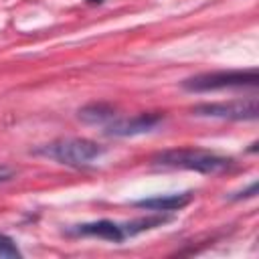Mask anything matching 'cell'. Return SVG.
I'll list each match as a JSON object with an SVG mask.
<instances>
[{"label": "cell", "mask_w": 259, "mask_h": 259, "mask_svg": "<svg viewBox=\"0 0 259 259\" xmlns=\"http://www.w3.org/2000/svg\"><path fill=\"white\" fill-rule=\"evenodd\" d=\"M259 75L255 69L251 71H212V73H200L194 77H188L182 81V87L186 91H217L227 87H247L257 85Z\"/></svg>", "instance_id": "obj_3"}, {"label": "cell", "mask_w": 259, "mask_h": 259, "mask_svg": "<svg viewBox=\"0 0 259 259\" xmlns=\"http://www.w3.org/2000/svg\"><path fill=\"white\" fill-rule=\"evenodd\" d=\"M32 154L45 156V158L55 160L65 166L81 168V166H87L93 160H97L103 154V148L97 142L85 140V138H61V140H55V142L34 148Z\"/></svg>", "instance_id": "obj_2"}, {"label": "cell", "mask_w": 259, "mask_h": 259, "mask_svg": "<svg viewBox=\"0 0 259 259\" xmlns=\"http://www.w3.org/2000/svg\"><path fill=\"white\" fill-rule=\"evenodd\" d=\"M152 162L164 168H182V170H194L202 174H219L227 170L233 160L200 148H176V150H164L156 154Z\"/></svg>", "instance_id": "obj_1"}, {"label": "cell", "mask_w": 259, "mask_h": 259, "mask_svg": "<svg viewBox=\"0 0 259 259\" xmlns=\"http://www.w3.org/2000/svg\"><path fill=\"white\" fill-rule=\"evenodd\" d=\"M113 117H115L113 107L105 103H91L79 109V119L85 123H107Z\"/></svg>", "instance_id": "obj_8"}, {"label": "cell", "mask_w": 259, "mask_h": 259, "mask_svg": "<svg viewBox=\"0 0 259 259\" xmlns=\"http://www.w3.org/2000/svg\"><path fill=\"white\" fill-rule=\"evenodd\" d=\"M192 200V192H178V194H164V196H152L134 202L140 208L148 210H180Z\"/></svg>", "instance_id": "obj_7"}, {"label": "cell", "mask_w": 259, "mask_h": 259, "mask_svg": "<svg viewBox=\"0 0 259 259\" xmlns=\"http://www.w3.org/2000/svg\"><path fill=\"white\" fill-rule=\"evenodd\" d=\"M89 2H101V0H89Z\"/></svg>", "instance_id": "obj_12"}, {"label": "cell", "mask_w": 259, "mask_h": 259, "mask_svg": "<svg viewBox=\"0 0 259 259\" xmlns=\"http://www.w3.org/2000/svg\"><path fill=\"white\" fill-rule=\"evenodd\" d=\"M16 176V168H12V166H6V164H2L0 166V184L2 182H8V180H12Z\"/></svg>", "instance_id": "obj_10"}, {"label": "cell", "mask_w": 259, "mask_h": 259, "mask_svg": "<svg viewBox=\"0 0 259 259\" xmlns=\"http://www.w3.org/2000/svg\"><path fill=\"white\" fill-rule=\"evenodd\" d=\"M255 192H257V182H253L247 190H243V192H239V194H235L233 198H249V196H255Z\"/></svg>", "instance_id": "obj_11"}, {"label": "cell", "mask_w": 259, "mask_h": 259, "mask_svg": "<svg viewBox=\"0 0 259 259\" xmlns=\"http://www.w3.org/2000/svg\"><path fill=\"white\" fill-rule=\"evenodd\" d=\"M194 115L200 117H219V119H255L257 99H237V101H221V103H200L192 107Z\"/></svg>", "instance_id": "obj_4"}, {"label": "cell", "mask_w": 259, "mask_h": 259, "mask_svg": "<svg viewBox=\"0 0 259 259\" xmlns=\"http://www.w3.org/2000/svg\"><path fill=\"white\" fill-rule=\"evenodd\" d=\"M160 113H140L134 117H113L111 121L105 123V134L107 136H117V138H127V136H140L146 132H152L162 123Z\"/></svg>", "instance_id": "obj_5"}, {"label": "cell", "mask_w": 259, "mask_h": 259, "mask_svg": "<svg viewBox=\"0 0 259 259\" xmlns=\"http://www.w3.org/2000/svg\"><path fill=\"white\" fill-rule=\"evenodd\" d=\"M69 233L73 235H83V237H97V239H105L111 243H121L127 239L125 233V225L113 223V221H95V223H83V225H75L73 229H69Z\"/></svg>", "instance_id": "obj_6"}, {"label": "cell", "mask_w": 259, "mask_h": 259, "mask_svg": "<svg viewBox=\"0 0 259 259\" xmlns=\"http://www.w3.org/2000/svg\"><path fill=\"white\" fill-rule=\"evenodd\" d=\"M20 255L22 253L18 251L16 243L10 237H6V235L0 233V257H20Z\"/></svg>", "instance_id": "obj_9"}]
</instances>
